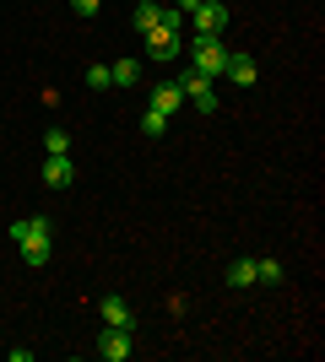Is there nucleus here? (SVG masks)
Listing matches in <instances>:
<instances>
[{
    "mask_svg": "<svg viewBox=\"0 0 325 362\" xmlns=\"http://www.w3.org/2000/svg\"><path fill=\"white\" fill-rule=\"evenodd\" d=\"M11 243L22 249L28 265H49V255H55V227H49V216H22V222H11Z\"/></svg>",
    "mask_w": 325,
    "mask_h": 362,
    "instance_id": "1",
    "label": "nucleus"
},
{
    "mask_svg": "<svg viewBox=\"0 0 325 362\" xmlns=\"http://www.w3.org/2000/svg\"><path fill=\"white\" fill-rule=\"evenodd\" d=\"M179 44H185V11H179V6H163L157 28L147 33V54H152V60H173Z\"/></svg>",
    "mask_w": 325,
    "mask_h": 362,
    "instance_id": "2",
    "label": "nucleus"
},
{
    "mask_svg": "<svg viewBox=\"0 0 325 362\" xmlns=\"http://www.w3.org/2000/svg\"><path fill=\"white\" fill-rule=\"evenodd\" d=\"M190 54H195V71H201L206 81H217V76H222V65H228V44H222V38H212V33H195Z\"/></svg>",
    "mask_w": 325,
    "mask_h": 362,
    "instance_id": "3",
    "label": "nucleus"
},
{
    "mask_svg": "<svg viewBox=\"0 0 325 362\" xmlns=\"http://www.w3.org/2000/svg\"><path fill=\"white\" fill-rule=\"evenodd\" d=\"M136 351V330H125V325H108L103 335H98V357L103 362H125Z\"/></svg>",
    "mask_w": 325,
    "mask_h": 362,
    "instance_id": "4",
    "label": "nucleus"
},
{
    "mask_svg": "<svg viewBox=\"0 0 325 362\" xmlns=\"http://www.w3.org/2000/svg\"><path fill=\"white\" fill-rule=\"evenodd\" d=\"M195 28L212 33V38H222V28H228V6H222V0H201V6H195Z\"/></svg>",
    "mask_w": 325,
    "mask_h": 362,
    "instance_id": "5",
    "label": "nucleus"
},
{
    "mask_svg": "<svg viewBox=\"0 0 325 362\" xmlns=\"http://www.w3.org/2000/svg\"><path fill=\"white\" fill-rule=\"evenodd\" d=\"M98 314H103V325H125V330H136V308L125 298H103L98 303Z\"/></svg>",
    "mask_w": 325,
    "mask_h": 362,
    "instance_id": "6",
    "label": "nucleus"
},
{
    "mask_svg": "<svg viewBox=\"0 0 325 362\" xmlns=\"http://www.w3.org/2000/svg\"><path fill=\"white\" fill-rule=\"evenodd\" d=\"M179 103H185V87H179V81H157L152 87V108L157 114H179Z\"/></svg>",
    "mask_w": 325,
    "mask_h": 362,
    "instance_id": "7",
    "label": "nucleus"
},
{
    "mask_svg": "<svg viewBox=\"0 0 325 362\" xmlns=\"http://www.w3.org/2000/svg\"><path fill=\"white\" fill-rule=\"evenodd\" d=\"M71 179H76V168H71V151H65V157H49V163H44V184H49V189H65Z\"/></svg>",
    "mask_w": 325,
    "mask_h": 362,
    "instance_id": "8",
    "label": "nucleus"
},
{
    "mask_svg": "<svg viewBox=\"0 0 325 362\" xmlns=\"http://www.w3.org/2000/svg\"><path fill=\"white\" fill-rule=\"evenodd\" d=\"M222 76H228V81H239V87H255V60H249V54H228V65H222Z\"/></svg>",
    "mask_w": 325,
    "mask_h": 362,
    "instance_id": "9",
    "label": "nucleus"
},
{
    "mask_svg": "<svg viewBox=\"0 0 325 362\" xmlns=\"http://www.w3.org/2000/svg\"><path fill=\"white\" fill-rule=\"evenodd\" d=\"M228 287H255V259H228Z\"/></svg>",
    "mask_w": 325,
    "mask_h": 362,
    "instance_id": "10",
    "label": "nucleus"
},
{
    "mask_svg": "<svg viewBox=\"0 0 325 362\" xmlns=\"http://www.w3.org/2000/svg\"><path fill=\"white\" fill-rule=\"evenodd\" d=\"M157 16H163V6H157V0H141V6H136V33H141V38L157 28Z\"/></svg>",
    "mask_w": 325,
    "mask_h": 362,
    "instance_id": "11",
    "label": "nucleus"
},
{
    "mask_svg": "<svg viewBox=\"0 0 325 362\" xmlns=\"http://www.w3.org/2000/svg\"><path fill=\"white\" fill-rule=\"evenodd\" d=\"M282 276H287V271H282V259H255V281H266V287H277Z\"/></svg>",
    "mask_w": 325,
    "mask_h": 362,
    "instance_id": "12",
    "label": "nucleus"
},
{
    "mask_svg": "<svg viewBox=\"0 0 325 362\" xmlns=\"http://www.w3.org/2000/svg\"><path fill=\"white\" fill-rule=\"evenodd\" d=\"M108 76H114V87H136L141 65H136V60H120V65H108Z\"/></svg>",
    "mask_w": 325,
    "mask_h": 362,
    "instance_id": "13",
    "label": "nucleus"
},
{
    "mask_svg": "<svg viewBox=\"0 0 325 362\" xmlns=\"http://www.w3.org/2000/svg\"><path fill=\"white\" fill-rule=\"evenodd\" d=\"M44 151H49V157H65V151H71L65 130H44Z\"/></svg>",
    "mask_w": 325,
    "mask_h": 362,
    "instance_id": "14",
    "label": "nucleus"
},
{
    "mask_svg": "<svg viewBox=\"0 0 325 362\" xmlns=\"http://www.w3.org/2000/svg\"><path fill=\"white\" fill-rule=\"evenodd\" d=\"M141 130H147V136H163V130H169V114H157V108H147V119H141Z\"/></svg>",
    "mask_w": 325,
    "mask_h": 362,
    "instance_id": "15",
    "label": "nucleus"
},
{
    "mask_svg": "<svg viewBox=\"0 0 325 362\" xmlns=\"http://www.w3.org/2000/svg\"><path fill=\"white\" fill-rule=\"evenodd\" d=\"M87 87H98V92H103V87H114V76H108V65H87Z\"/></svg>",
    "mask_w": 325,
    "mask_h": 362,
    "instance_id": "16",
    "label": "nucleus"
},
{
    "mask_svg": "<svg viewBox=\"0 0 325 362\" xmlns=\"http://www.w3.org/2000/svg\"><path fill=\"white\" fill-rule=\"evenodd\" d=\"M190 98H195V108H201V114H217V92L206 87V92H190Z\"/></svg>",
    "mask_w": 325,
    "mask_h": 362,
    "instance_id": "17",
    "label": "nucleus"
},
{
    "mask_svg": "<svg viewBox=\"0 0 325 362\" xmlns=\"http://www.w3.org/2000/svg\"><path fill=\"white\" fill-rule=\"evenodd\" d=\"M98 6H103V0H71V11H76V16H98Z\"/></svg>",
    "mask_w": 325,
    "mask_h": 362,
    "instance_id": "18",
    "label": "nucleus"
},
{
    "mask_svg": "<svg viewBox=\"0 0 325 362\" xmlns=\"http://www.w3.org/2000/svg\"><path fill=\"white\" fill-rule=\"evenodd\" d=\"M195 6H201V0H179V11H190V16H195Z\"/></svg>",
    "mask_w": 325,
    "mask_h": 362,
    "instance_id": "19",
    "label": "nucleus"
}]
</instances>
